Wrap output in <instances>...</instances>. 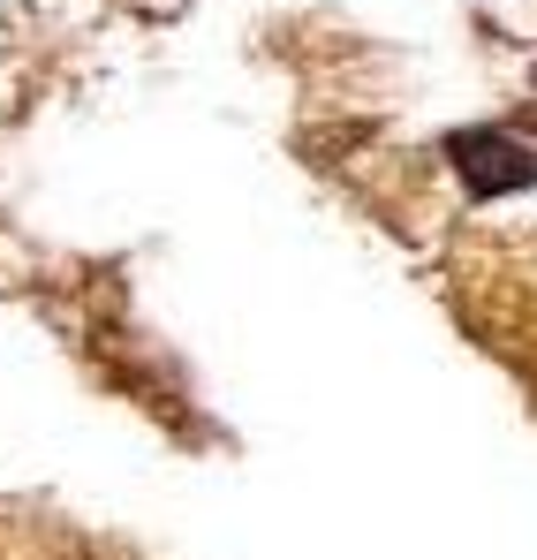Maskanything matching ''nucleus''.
<instances>
[{
    "label": "nucleus",
    "instance_id": "nucleus-1",
    "mask_svg": "<svg viewBox=\"0 0 537 560\" xmlns=\"http://www.w3.org/2000/svg\"><path fill=\"white\" fill-rule=\"evenodd\" d=\"M447 160H454V175H462L469 197H507V189L537 183V160L515 144V137H492V129H454Z\"/></svg>",
    "mask_w": 537,
    "mask_h": 560
}]
</instances>
